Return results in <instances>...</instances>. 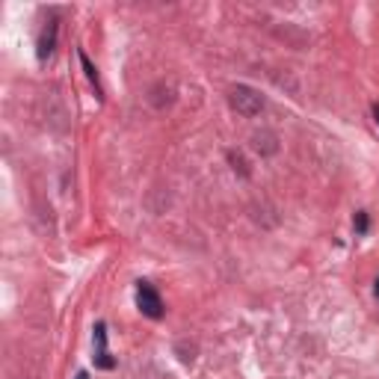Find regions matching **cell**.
Returning a JSON list of instances; mask_svg holds the SVG:
<instances>
[{
	"mask_svg": "<svg viewBox=\"0 0 379 379\" xmlns=\"http://www.w3.org/2000/svg\"><path fill=\"white\" fill-rule=\"evenodd\" d=\"M77 379H89V373H77Z\"/></svg>",
	"mask_w": 379,
	"mask_h": 379,
	"instance_id": "cell-7",
	"label": "cell"
},
{
	"mask_svg": "<svg viewBox=\"0 0 379 379\" xmlns=\"http://www.w3.org/2000/svg\"><path fill=\"white\" fill-rule=\"evenodd\" d=\"M356 232H358V234H365V232H368V213H365V210H358V213H356Z\"/></svg>",
	"mask_w": 379,
	"mask_h": 379,
	"instance_id": "cell-5",
	"label": "cell"
},
{
	"mask_svg": "<svg viewBox=\"0 0 379 379\" xmlns=\"http://www.w3.org/2000/svg\"><path fill=\"white\" fill-rule=\"evenodd\" d=\"M80 62H84V72H86V77H89V80H92V84L98 86V72H95V65L89 62V57H86L84 51H80Z\"/></svg>",
	"mask_w": 379,
	"mask_h": 379,
	"instance_id": "cell-4",
	"label": "cell"
},
{
	"mask_svg": "<svg viewBox=\"0 0 379 379\" xmlns=\"http://www.w3.org/2000/svg\"><path fill=\"white\" fill-rule=\"evenodd\" d=\"M376 296H379V278H376Z\"/></svg>",
	"mask_w": 379,
	"mask_h": 379,
	"instance_id": "cell-8",
	"label": "cell"
},
{
	"mask_svg": "<svg viewBox=\"0 0 379 379\" xmlns=\"http://www.w3.org/2000/svg\"><path fill=\"white\" fill-rule=\"evenodd\" d=\"M232 107L237 113H243V116H258L264 101H261V95H255L252 89H246V86H237L232 92Z\"/></svg>",
	"mask_w": 379,
	"mask_h": 379,
	"instance_id": "cell-2",
	"label": "cell"
},
{
	"mask_svg": "<svg viewBox=\"0 0 379 379\" xmlns=\"http://www.w3.org/2000/svg\"><path fill=\"white\" fill-rule=\"evenodd\" d=\"M54 36H57V24H54V30H51V33H45V36L39 39V60L51 57V51H54Z\"/></svg>",
	"mask_w": 379,
	"mask_h": 379,
	"instance_id": "cell-3",
	"label": "cell"
},
{
	"mask_svg": "<svg viewBox=\"0 0 379 379\" xmlns=\"http://www.w3.org/2000/svg\"><path fill=\"white\" fill-rule=\"evenodd\" d=\"M373 119H376V125H379V104L373 107Z\"/></svg>",
	"mask_w": 379,
	"mask_h": 379,
	"instance_id": "cell-6",
	"label": "cell"
},
{
	"mask_svg": "<svg viewBox=\"0 0 379 379\" xmlns=\"http://www.w3.org/2000/svg\"><path fill=\"white\" fill-rule=\"evenodd\" d=\"M137 305H140V311L145 317H152V320L163 317V302H160L157 290L148 282H140V288H137Z\"/></svg>",
	"mask_w": 379,
	"mask_h": 379,
	"instance_id": "cell-1",
	"label": "cell"
}]
</instances>
